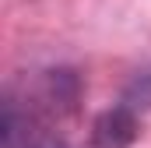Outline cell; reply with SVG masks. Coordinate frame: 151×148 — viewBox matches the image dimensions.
Returning <instances> with one entry per match:
<instances>
[{
    "mask_svg": "<svg viewBox=\"0 0 151 148\" xmlns=\"http://www.w3.org/2000/svg\"><path fill=\"white\" fill-rule=\"evenodd\" d=\"M4 148H67L60 123L46 113H39L32 102L7 95L4 102V127H0Z\"/></svg>",
    "mask_w": 151,
    "mask_h": 148,
    "instance_id": "6da1fadb",
    "label": "cell"
},
{
    "mask_svg": "<svg viewBox=\"0 0 151 148\" xmlns=\"http://www.w3.org/2000/svg\"><path fill=\"white\" fill-rule=\"evenodd\" d=\"M134 138H137V113L119 102L91 123L84 148H130Z\"/></svg>",
    "mask_w": 151,
    "mask_h": 148,
    "instance_id": "7a4b0ae2",
    "label": "cell"
},
{
    "mask_svg": "<svg viewBox=\"0 0 151 148\" xmlns=\"http://www.w3.org/2000/svg\"><path fill=\"white\" fill-rule=\"evenodd\" d=\"M123 106H130V110H144L151 106V74H141L130 88H127V95H123Z\"/></svg>",
    "mask_w": 151,
    "mask_h": 148,
    "instance_id": "3957f363",
    "label": "cell"
}]
</instances>
